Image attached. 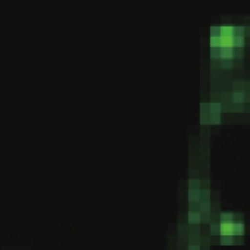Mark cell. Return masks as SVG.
I'll return each instance as SVG.
<instances>
[{
	"instance_id": "obj_1",
	"label": "cell",
	"mask_w": 250,
	"mask_h": 250,
	"mask_svg": "<svg viewBox=\"0 0 250 250\" xmlns=\"http://www.w3.org/2000/svg\"><path fill=\"white\" fill-rule=\"evenodd\" d=\"M246 30L235 25H219L210 28V49L234 47L244 49Z\"/></svg>"
},
{
	"instance_id": "obj_2",
	"label": "cell",
	"mask_w": 250,
	"mask_h": 250,
	"mask_svg": "<svg viewBox=\"0 0 250 250\" xmlns=\"http://www.w3.org/2000/svg\"><path fill=\"white\" fill-rule=\"evenodd\" d=\"M222 106V110L240 112L246 104L250 103V83L249 81H237L231 85V88L221 94L218 100Z\"/></svg>"
},
{
	"instance_id": "obj_3",
	"label": "cell",
	"mask_w": 250,
	"mask_h": 250,
	"mask_svg": "<svg viewBox=\"0 0 250 250\" xmlns=\"http://www.w3.org/2000/svg\"><path fill=\"white\" fill-rule=\"evenodd\" d=\"M222 106L219 102H206L200 106V119L203 124H219Z\"/></svg>"
},
{
	"instance_id": "obj_4",
	"label": "cell",
	"mask_w": 250,
	"mask_h": 250,
	"mask_svg": "<svg viewBox=\"0 0 250 250\" xmlns=\"http://www.w3.org/2000/svg\"><path fill=\"white\" fill-rule=\"evenodd\" d=\"M200 196H202V190H200L199 180H190V184H188V200L191 203H199Z\"/></svg>"
},
{
	"instance_id": "obj_5",
	"label": "cell",
	"mask_w": 250,
	"mask_h": 250,
	"mask_svg": "<svg viewBox=\"0 0 250 250\" xmlns=\"http://www.w3.org/2000/svg\"><path fill=\"white\" fill-rule=\"evenodd\" d=\"M188 222H190V224H193V225H196V224H200V222H202V213H200V210H199V209H196V210H190V212H188Z\"/></svg>"
},
{
	"instance_id": "obj_6",
	"label": "cell",
	"mask_w": 250,
	"mask_h": 250,
	"mask_svg": "<svg viewBox=\"0 0 250 250\" xmlns=\"http://www.w3.org/2000/svg\"><path fill=\"white\" fill-rule=\"evenodd\" d=\"M188 250H200V244L196 241V243H190L188 244Z\"/></svg>"
}]
</instances>
